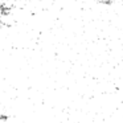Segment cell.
I'll list each match as a JSON object with an SVG mask.
<instances>
[{"label": "cell", "mask_w": 123, "mask_h": 123, "mask_svg": "<svg viewBox=\"0 0 123 123\" xmlns=\"http://www.w3.org/2000/svg\"><path fill=\"white\" fill-rule=\"evenodd\" d=\"M98 3L99 4H112V0H98Z\"/></svg>", "instance_id": "obj_1"}]
</instances>
